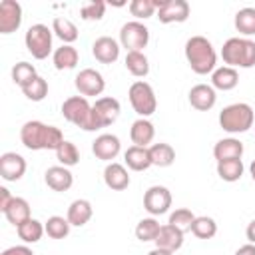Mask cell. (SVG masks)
<instances>
[{
    "mask_svg": "<svg viewBox=\"0 0 255 255\" xmlns=\"http://www.w3.org/2000/svg\"><path fill=\"white\" fill-rule=\"evenodd\" d=\"M20 141L24 147L32 151L40 149H58L60 143L64 141V133L56 126H48L38 120H30L20 128Z\"/></svg>",
    "mask_w": 255,
    "mask_h": 255,
    "instance_id": "1",
    "label": "cell"
},
{
    "mask_svg": "<svg viewBox=\"0 0 255 255\" xmlns=\"http://www.w3.org/2000/svg\"><path fill=\"white\" fill-rule=\"evenodd\" d=\"M185 58L191 70L199 76L213 74L215 64H217L215 48L205 36H191L185 42Z\"/></svg>",
    "mask_w": 255,
    "mask_h": 255,
    "instance_id": "2",
    "label": "cell"
},
{
    "mask_svg": "<svg viewBox=\"0 0 255 255\" xmlns=\"http://www.w3.org/2000/svg\"><path fill=\"white\" fill-rule=\"evenodd\" d=\"M221 58L229 68H253L255 66V42L249 38H229L221 48Z\"/></svg>",
    "mask_w": 255,
    "mask_h": 255,
    "instance_id": "3",
    "label": "cell"
},
{
    "mask_svg": "<svg viewBox=\"0 0 255 255\" xmlns=\"http://www.w3.org/2000/svg\"><path fill=\"white\" fill-rule=\"evenodd\" d=\"M255 114L253 108L245 102H237L231 106H225L219 112V126L227 133H243L253 126Z\"/></svg>",
    "mask_w": 255,
    "mask_h": 255,
    "instance_id": "4",
    "label": "cell"
},
{
    "mask_svg": "<svg viewBox=\"0 0 255 255\" xmlns=\"http://www.w3.org/2000/svg\"><path fill=\"white\" fill-rule=\"evenodd\" d=\"M129 104L133 108V112L139 116V118H149L155 110H157V100H155V92L153 88L143 82V80H137L129 86Z\"/></svg>",
    "mask_w": 255,
    "mask_h": 255,
    "instance_id": "5",
    "label": "cell"
},
{
    "mask_svg": "<svg viewBox=\"0 0 255 255\" xmlns=\"http://www.w3.org/2000/svg\"><path fill=\"white\" fill-rule=\"evenodd\" d=\"M52 28H48L46 24H32L26 30L24 36V44L28 48V52L36 58V60H44L48 58V54L52 52Z\"/></svg>",
    "mask_w": 255,
    "mask_h": 255,
    "instance_id": "6",
    "label": "cell"
},
{
    "mask_svg": "<svg viewBox=\"0 0 255 255\" xmlns=\"http://www.w3.org/2000/svg\"><path fill=\"white\" fill-rule=\"evenodd\" d=\"M62 116H64L70 124L82 128L84 131H90V124H92V104H90L88 98H84V96H72V98L64 100V104H62Z\"/></svg>",
    "mask_w": 255,
    "mask_h": 255,
    "instance_id": "7",
    "label": "cell"
},
{
    "mask_svg": "<svg viewBox=\"0 0 255 255\" xmlns=\"http://www.w3.org/2000/svg\"><path fill=\"white\" fill-rule=\"evenodd\" d=\"M149 42V30L139 20L126 22L120 30V44L128 52H141Z\"/></svg>",
    "mask_w": 255,
    "mask_h": 255,
    "instance_id": "8",
    "label": "cell"
},
{
    "mask_svg": "<svg viewBox=\"0 0 255 255\" xmlns=\"http://www.w3.org/2000/svg\"><path fill=\"white\" fill-rule=\"evenodd\" d=\"M143 207L151 217L167 213L171 207V191L165 185H151L143 193Z\"/></svg>",
    "mask_w": 255,
    "mask_h": 255,
    "instance_id": "9",
    "label": "cell"
},
{
    "mask_svg": "<svg viewBox=\"0 0 255 255\" xmlns=\"http://www.w3.org/2000/svg\"><path fill=\"white\" fill-rule=\"evenodd\" d=\"M74 86L80 92V96H84V98H88V96H100L106 90V80H104V76L98 70L84 68L74 78Z\"/></svg>",
    "mask_w": 255,
    "mask_h": 255,
    "instance_id": "10",
    "label": "cell"
},
{
    "mask_svg": "<svg viewBox=\"0 0 255 255\" xmlns=\"http://www.w3.org/2000/svg\"><path fill=\"white\" fill-rule=\"evenodd\" d=\"M155 8L161 24L185 22L189 18V4L185 0H155Z\"/></svg>",
    "mask_w": 255,
    "mask_h": 255,
    "instance_id": "11",
    "label": "cell"
},
{
    "mask_svg": "<svg viewBox=\"0 0 255 255\" xmlns=\"http://www.w3.org/2000/svg\"><path fill=\"white\" fill-rule=\"evenodd\" d=\"M22 24V6L16 0L0 2V34H12Z\"/></svg>",
    "mask_w": 255,
    "mask_h": 255,
    "instance_id": "12",
    "label": "cell"
},
{
    "mask_svg": "<svg viewBox=\"0 0 255 255\" xmlns=\"http://www.w3.org/2000/svg\"><path fill=\"white\" fill-rule=\"evenodd\" d=\"M26 173V159L16 151H6L0 155V175L6 181H18Z\"/></svg>",
    "mask_w": 255,
    "mask_h": 255,
    "instance_id": "13",
    "label": "cell"
},
{
    "mask_svg": "<svg viewBox=\"0 0 255 255\" xmlns=\"http://www.w3.org/2000/svg\"><path fill=\"white\" fill-rule=\"evenodd\" d=\"M120 149H122L120 137L114 135V133H102V135H98V137L92 141V151H94V155H96L98 159H102V161H110V163H112V159L118 157Z\"/></svg>",
    "mask_w": 255,
    "mask_h": 255,
    "instance_id": "14",
    "label": "cell"
},
{
    "mask_svg": "<svg viewBox=\"0 0 255 255\" xmlns=\"http://www.w3.org/2000/svg\"><path fill=\"white\" fill-rule=\"evenodd\" d=\"M92 108H94V114H96V118H98V122H100L102 128L112 126V124L120 118V112H122L120 102H118L116 98H112V96L98 98Z\"/></svg>",
    "mask_w": 255,
    "mask_h": 255,
    "instance_id": "15",
    "label": "cell"
},
{
    "mask_svg": "<svg viewBox=\"0 0 255 255\" xmlns=\"http://www.w3.org/2000/svg\"><path fill=\"white\" fill-rule=\"evenodd\" d=\"M92 54L100 64H114L120 58V44L110 36H100L92 44Z\"/></svg>",
    "mask_w": 255,
    "mask_h": 255,
    "instance_id": "16",
    "label": "cell"
},
{
    "mask_svg": "<svg viewBox=\"0 0 255 255\" xmlns=\"http://www.w3.org/2000/svg\"><path fill=\"white\" fill-rule=\"evenodd\" d=\"M215 102H217V94H215V88L209 84H195L189 90V104H191V108H195L199 112L211 110L215 106Z\"/></svg>",
    "mask_w": 255,
    "mask_h": 255,
    "instance_id": "17",
    "label": "cell"
},
{
    "mask_svg": "<svg viewBox=\"0 0 255 255\" xmlns=\"http://www.w3.org/2000/svg\"><path fill=\"white\" fill-rule=\"evenodd\" d=\"M44 181H46V185H48L50 189H54V191H68V189L72 187V183H74V175H72V171H70L68 167H64V165H52V167L46 169Z\"/></svg>",
    "mask_w": 255,
    "mask_h": 255,
    "instance_id": "18",
    "label": "cell"
},
{
    "mask_svg": "<svg viewBox=\"0 0 255 255\" xmlns=\"http://www.w3.org/2000/svg\"><path fill=\"white\" fill-rule=\"evenodd\" d=\"M129 137L133 145L147 147L155 137V128L147 118H137L129 128Z\"/></svg>",
    "mask_w": 255,
    "mask_h": 255,
    "instance_id": "19",
    "label": "cell"
},
{
    "mask_svg": "<svg viewBox=\"0 0 255 255\" xmlns=\"http://www.w3.org/2000/svg\"><path fill=\"white\" fill-rule=\"evenodd\" d=\"M243 141L237 137H223L213 145V157L217 161H227V159H241L243 155Z\"/></svg>",
    "mask_w": 255,
    "mask_h": 255,
    "instance_id": "20",
    "label": "cell"
},
{
    "mask_svg": "<svg viewBox=\"0 0 255 255\" xmlns=\"http://www.w3.org/2000/svg\"><path fill=\"white\" fill-rule=\"evenodd\" d=\"M104 181H106V185H108L110 189H114V191H124V189L129 185V173H128V169H126L122 163L112 161V163H108L106 169H104Z\"/></svg>",
    "mask_w": 255,
    "mask_h": 255,
    "instance_id": "21",
    "label": "cell"
},
{
    "mask_svg": "<svg viewBox=\"0 0 255 255\" xmlns=\"http://www.w3.org/2000/svg\"><path fill=\"white\" fill-rule=\"evenodd\" d=\"M153 243H155V247H159V249H165V251L175 253V251L183 245V231H179L177 227L165 223V225H161V229H159V233H157V239H155Z\"/></svg>",
    "mask_w": 255,
    "mask_h": 255,
    "instance_id": "22",
    "label": "cell"
},
{
    "mask_svg": "<svg viewBox=\"0 0 255 255\" xmlns=\"http://www.w3.org/2000/svg\"><path fill=\"white\" fill-rule=\"evenodd\" d=\"M92 215H94V209H92V203L88 199H74L68 207L66 219L70 221V225L82 227L92 219Z\"/></svg>",
    "mask_w": 255,
    "mask_h": 255,
    "instance_id": "23",
    "label": "cell"
},
{
    "mask_svg": "<svg viewBox=\"0 0 255 255\" xmlns=\"http://www.w3.org/2000/svg\"><path fill=\"white\" fill-rule=\"evenodd\" d=\"M126 165L133 171H145L147 167H151V157H149V147H139V145H131L126 149L124 153Z\"/></svg>",
    "mask_w": 255,
    "mask_h": 255,
    "instance_id": "24",
    "label": "cell"
},
{
    "mask_svg": "<svg viewBox=\"0 0 255 255\" xmlns=\"http://www.w3.org/2000/svg\"><path fill=\"white\" fill-rule=\"evenodd\" d=\"M78 60H80V54L72 44H62L52 54V62L56 70H72L78 66Z\"/></svg>",
    "mask_w": 255,
    "mask_h": 255,
    "instance_id": "25",
    "label": "cell"
},
{
    "mask_svg": "<svg viewBox=\"0 0 255 255\" xmlns=\"http://www.w3.org/2000/svg\"><path fill=\"white\" fill-rule=\"evenodd\" d=\"M237 84H239V74H237L235 68L221 66V68H215L213 74H211V86H213L215 90L229 92V90H233Z\"/></svg>",
    "mask_w": 255,
    "mask_h": 255,
    "instance_id": "26",
    "label": "cell"
},
{
    "mask_svg": "<svg viewBox=\"0 0 255 255\" xmlns=\"http://www.w3.org/2000/svg\"><path fill=\"white\" fill-rule=\"evenodd\" d=\"M4 217L14 225V227H18V225H22L24 221H28L32 215H30V203L24 199V197H14L12 199V203L6 207V211H4Z\"/></svg>",
    "mask_w": 255,
    "mask_h": 255,
    "instance_id": "27",
    "label": "cell"
},
{
    "mask_svg": "<svg viewBox=\"0 0 255 255\" xmlns=\"http://www.w3.org/2000/svg\"><path fill=\"white\" fill-rule=\"evenodd\" d=\"M149 157H151V165L157 167H169L175 161V149L169 143H151L149 145Z\"/></svg>",
    "mask_w": 255,
    "mask_h": 255,
    "instance_id": "28",
    "label": "cell"
},
{
    "mask_svg": "<svg viewBox=\"0 0 255 255\" xmlns=\"http://www.w3.org/2000/svg\"><path fill=\"white\" fill-rule=\"evenodd\" d=\"M52 32L64 42V44H72L78 40V28L70 18L64 16H56L52 20Z\"/></svg>",
    "mask_w": 255,
    "mask_h": 255,
    "instance_id": "29",
    "label": "cell"
},
{
    "mask_svg": "<svg viewBox=\"0 0 255 255\" xmlns=\"http://www.w3.org/2000/svg\"><path fill=\"white\" fill-rule=\"evenodd\" d=\"M16 233H18V237H20L24 243H38V241L42 239V235L46 233V229H44L42 221L30 217L28 221H24L22 225L16 227Z\"/></svg>",
    "mask_w": 255,
    "mask_h": 255,
    "instance_id": "30",
    "label": "cell"
},
{
    "mask_svg": "<svg viewBox=\"0 0 255 255\" xmlns=\"http://www.w3.org/2000/svg\"><path fill=\"white\" fill-rule=\"evenodd\" d=\"M126 68L135 78H145L149 74V62L143 52H128L126 54Z\"/></svg>",
    "mask_w": 255,
    "mask_h": 255,
    "instance_id": "31",
    "label": "cell"
},
{
    "mask_svg": "<svg viewBox=\"0 0 255 255\" xmlns=\"http://www.w3.org/2000/svg\"><path fill=\"white\" fill-rule=\"evenodd\" d=\"M243 161L241 159H227V161H217V175L223 181H239L243 175Z\"/></svg>",
    "mask_w": 255,
    "mask_h": 255,
    "instance_id": "32",
    "label": "cell"
},
{
    "mask_svg": "<svg viewBox=\"0 0 255 255\" xmlns=\"http://www.w3.org/2000/svg\"><path fill=\"white\" fill-rule=\"evenodd\" d=\"M235 28L243 36H253L255 34V8L253 6H245V8L237 10Z\"/></svg>",
    "mask_w": 255,
    "mask_h": 255,
    "instance_id": "33",
    "label": "cell"
},
{
    "mask_svg": "<svg viewBox=\"0 0 255 255\" xmlns=\"http://www.w3.org/2000/svg\"><path fill=\"white\" fill-rule=\"evenodd\" d=\"M191 233H193L197 239H211V237H215V233H217V223H215L213 217L199 215V217H195V221L191 223Z\"/></svg>",
    "mask_w": 255,
    "mask_h": 255,
    "instance_id": "34",
    "label": "cell"
},
{
    "mask_svg": "<svg viewBox=\"0 0 255 255\" xmlns=\"http://www.w3.org/2000/svg\"><path fill=\"white\" fill-rule=\"evenodd\" d=\"M161 225L157 223L155 217H143L137 225H135V237L139 241H155L157 239V233H159Z\"/></svg>",
    "mask_w": 255,
    "mask_h": 255,
    "instance_id": "35",
    "label": "cell"
},
{
    "mask_svg": "<svg viewBox=\"0 0 255 255\" xmlns=\"http://www.w3.org/2000/svg\"><path fill=\"white\" fill-rule=\"evenodd\" d=\"M56 159H58L60 165H64V167H72V165H76V163L80 161V151H78L76 143L64 139V141L60 143V147L56 149Z\"/></svg>",
    "mask_w": 255,
    "mask_h": 255,
    "instance_id": "36",
    "label": "cell"
},
{
    "mask_svg": "<svg viewBox=\"0 0 255 255\" xmlns=\"http://www.w3.org/2000/svg\"><path fill=\"white\" fill-rule=\"evenodd\" d=\"M70 227H72L70 221L64 219V217H60V215H52L44 223V229H46L48 237H52V239H64L70 233Z\"/></svg>",
    "mask_w": 255,
    "mask_h": 255,
    "instance_id": "37",
    "label": "cell"
},
{
    "mask_svg": "<svg viewBox=\"0 0 255 255\" xmlns=\"http://www.w3.org/2000/svg\"><path fill=\"white\" fill-rule=\"evenodd\" d=\"M36 76H38V74H36V68H34V64H30V62H18V64H14V68H12V80H14V84H18L20 88L28 86Z\"/></svg>",
    "mask_w": 255,
    "mask_h": 255,
    "instance_id": "38",
    "label": "cell"
},
{
    "mask_svg": "<svg viewBox=\"0 0 255 255\" xmlns=\"http://www.w3.org/2000/svg\"><path fill=\"white\" fill-rule=\"evenodd\" d=\"M24 96L32 102H42L46 96H48V82L42 78V76H36L28 86L22 88Z\"/></svg>",
    "mask_w": 255,
    "mask_h": 255,
    "instance_id": "39",
    "label": "cell"
},
{
    "mask_svg": "<svg viewBox=\"0 0 255 255\" xmlns=\"http://www.w3.org/2000/svg\"><path fill=\"white\" fill-rule=\"evenodd\" d=\"M195 221V215L191 213V209H187V207H179V209H175L171 215H169V225H173V227H177L179 231H191V223Z\"/></svg>",
    "mask_w": 255,
    "mask_h": 255,
    "instance_id": "40",
    "label": "cell"
},
{
    "mask_svg": "<svg viewBox=\"0 0 255 255\" xmlns=\"http://www.w3.org/2000/svg\"><path fill=\"white\" fill-rule=\"evenodd\" d=\"M155 0H131L129 2V12L131 16H135L137 20H145L151 18L155 14Z\"/></svg>",
    "mask_w": 255,
    "mask_h": 255,
    "instance_id": "41",
    "label": "cell"
},
{
    "mask_svg": "<svg viewBox=\"0 0 255 255\" xmlns=\"http://www.w3.org/2000/svg\"><path fill=\"white\" fill-rule=\"evenodd\" d=\"M104 12H106L104 0H90V2H84L80 6V16L84 20H102Z\"/></svg>",
    "mask_w": 255,
    "mask_h": 255,
    "instance_id": "42",
    "label": "cell"
},
{
    "mask_svg": "<svg viewBox=\"0 0 255 255\" xmlns=\"http://www.w3.org/2000/svg\"><path fill=\"white\" fill-rule=\"evenodd\" d=\"M0 255H34V251L28 245H14V247L4 249Z\"/></svg>",
    "mask_w": 255,
    "mask_h": 255,
    "instance_id": "43",
    "label": "cell"
},
{
    "mask_svg": "<svg viewBox=\"0 0 255 255\" xmlns=\"http://www.w3.org/2000/svg\"><path fill=\"white\" fill-rule=\"evenodd\" d=\"M12 199H14V195H12L6 187H0V211H2V213H4L6 207L12 203Z\"/></svg>",
    "mask_w": 255,
    "mask_h": 255,
    "instance_id": "44",
    "label": "cell"
},
{
    "mask_svg": "<svg viewBox=\"0 0 255 255\" xmlns=\"http://www.w3.org/2000/svg\"><path fill=\"white\" fill-rule=\"evenodd\" d=\"M235 255H255V245H253V243L241 245V247L235 251Z\"/></svg>",
    "mask_w": 255,
    "mask_h": 255,
    "instance_id": "45",
    "label": "cell"
},
{
    "mask_svg": "<svg viewBox=\"0 0 255 255\" xmlns=\"http://www.w3.org/2000/svg\"><path fill=\"white\" fill-rule=\"evenodd\" d=\"M245 235H247L249 243H253V245H255V219H253V221H249V225H247V229H245Z\"/></svg>",
    "mask_w": 255,
    "mask_h": 255,
    "instance_id": "46",
    "label": "cell"
},
{
    "mask_svg": "<svg viewBox=\"0 0 255 255\" xmlns=\"http://www.w3.org/2000/svg\"><path fill=\"white\" fill-rule=\"evenodd\" d=\"M147 255H173L171 251H165V249H159V247H155V249H151Z\"/></svg>",
    "mask_w": 255,
    "mask_h": 255,
    "instance_id": "47",
    "label": "cell"
},
{
    "mask_svg": "<svg viewBox=\"0 0 255 255\" xmlns=\"http://www.w3.org/2000/svg\"><path fill=\"white\" fill-rule=\"evenodd\" d=\"M249 171H251V177H253V181H255V159L251 161V165H249Z\"/></svg>",
    "mask_w": 255,
    "mask_h": 255,
    "instance_id": "48",
    "label": "cell"
}]
</instances>
